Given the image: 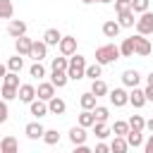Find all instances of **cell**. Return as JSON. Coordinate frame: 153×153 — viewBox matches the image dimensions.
I'll return each mask as SVG.
<instances>
[{
  "label": "cell",
  "instance_id": "1",
  "mask_svg": "<svg viewBox=\"0 0 153 153\" xmlns=\"http://www.w3.org/2000/svg\"><path fill=\"white\" fill-rule=\"evenodd\" d=\"M120 57H122V53H120V45H115V43H105V45L96 48V62L98 65H112Z\"/></svg>",
  "mask_w": 153,
  "mask_h": 153
},
{
  "label": "cell",
  "instance_id": "2",
  "mask_svg": "<svg viewBox=\"0 0 153 153\" xmlns=\"http://www.w3.org/2000/svg\"><path fill=\"white\" fill-rule=\"evenodd\" d=\"M67 76L69 79H74V81H79V79H84L86 76V57L84 55H72L69 57V67H67Z\"/></svg>",
  "mask_w": 153,
  "mask_h": 153
},
{
  "label": "cell",
  "instance_id": "3",
  "mask_svg": "<svg viewBox=\"0 0 153 153\" xmlns=\"http://www.w3.org/2000/svg\"><path fill=\"white\" fill-rule=\"evenodd\" d=\"M151 50H153L151 41H148L146 36L136 33V36H134V55H139V57H148V55H151Z\"/></svg>",
  "mask_w": 153,
  "mask_h": 153
},
{
  "label": "cell",
  "instance_id": "4",
  "mask_svg": "<svg viewBox=\"0 0 153 153\" xmlns=\"http://www.w3.org/2000/svg\"><path fill=\"white\" fill-rule=\"evenodd\" d=\"M136 33H141V36L153 33V12L139 14V19H136Z\"/></svg>",
  "mask_w": 153,
  "mask_h": 153
},
{
  "label": "cell",
  "instance_id": "5",
  "mask_svg": "<svg viewBox=\"0 0 153 153\" xmlns=\"http://www.w3.org/2000/svg\"><path fill=\"white\" fill-rule=\"evenodd\" d=\"M57 48H60V55L72 57V55L76 53V38H74V36H62L60 43H57Z\"/></svg>",
  "mask_w": 153,
  "mask_h": 153
},
{
  "label": "cell",
  "instance_id": "6",
  "mask_svg": "<svg viewBox=\"0 0 153 153\" xmlns=\"http://www.w3.org/2000/svg\"><path fill=\"white\" fill-rule=\"evenodd\" d=\"M29 57H31L33 62H41V60H45V57H48V45H45V41H33Z\"/></svg>",
  "mask_w": 153,
  "mask_h": 153
},
{
  "label": "cell",
  "instance_id": "7",
  "mask_svg": "<svg viewBox=\"0 0 153 153\" xmlns=\"http://www.w3.org/2000/svg\"><path fill=\"white\" fill-rule=\"evenodd\" d=\"M108 98H110V103H112L115 108H124V105L129 103V93H127L124 88H112V91L108 93Z\"/></svg>",
  "mask_w": 153,
  "mask_h": 153
},
{
  "label": "cell",
  "instance_id": "8",
  "mask_svg": "<svg viewBox=\"0 0 153 153\" xmlns=\"http://www.w3.org/2000/svg\"><path fill=\"white\" fill-rule=\"evenodd\" d=\"M36 96L41 98V100H50V98H55V86H53V81H41L38 84V88H36Z\"/></svg>",
  "mask_w": 153,
  "mask_h": 153
},
{
  "label": "cell",
  "instance_id": "9",
  "mask_svg": "<svg viewBox=\"0 0 153 153\" xmlns=\"http://www.w3.org/2000/svg\"><path fill=\"white\" fill-rule=\"evenodd\" d=\"M7 33H10L12 38L26 36V22H22V19H12V22L7 24Z\"/></svg>",
  "mask_w": 153,
  "mask_h": 153
},
{
  "label": "cell",
  "instance_id": "10",
  "mask_svg": "<svg viewBox=\"0 0 153 153\" xmlns=\"http://www.w3.org/2000/svg\"><path fill=\"white\" fill-rule=\"evenodd\" d=\"M29 110H31V115H33L36 120H41V117H45V115L50 112V110H48V103L41 100V98H38V100H31V103H29Z\"/></svg>",
  "mask_w": 153,
  "mask_h": 153
},
{
  "label": "cell",
  "instance_id": "11",
  "mask_svg": "<svg viewBox=\"0 0 153 153\" xmlns=\"http://www.w3.org/2000/svg\"><path fill=\"white\" fill-rule=\"evenodd\" d=\"M24 134H26L31 141H36V139H43L45 129H43V124H41V122H29V124L24 127Z\"/></svg>",
  "mask_w": 153,
  "mask_h": 153
},
{
  "label": "cell",
  "instance_id": "12",
  "mask_svg": "<svg viewBox=\"0 0 153 153\" xmlns=\"http://www.w3.org/2000/svg\"><path fill=\"white\" fill-rule=\"evenodd\" d=\"M0 153H19V141H17L12 134L2 136V141H0Z\"/></svg>",
  "mask_w": 153,
  "mask_h": 153
},
{
  "label": "cell",
  "instance_id": "13",
  "mask_svg": "<svg viewBox=\"0 0 153 153\" xmlns=\"http://www.w3.org/2000/svg\"><path fill=\"white\" fill-rule=\"evenodd\" d=\"M31 45H33V41H31L29 36H19V38H14L17 55H26V57H29V53H31Z\"/></svg>",
  "mask_w": 153,
  "mask_h": 153
},
{
  "label": "cell",
  "instance_id": "14",
  "mask_svg": "<svg viewBox=\"0 0 153 153\" xmlns=\"http://www.w3.org/2000/svg\"><path fill=\"white\" fill-rule=\"evenodd\" d=\"M139 81H141V74H139L136 69H124V72H122V84H124V86L136 88Z\"/></svg>",
  "mask_w": 153,
  "mask_h": 153
},
{
  "label": "cell",
  "instance_id": "15",
  "mask_svg": "<svg viewBox=\"0 0 153 153\" xmlns=\"http://www.w3.org/2000/svg\"><path fill=\"white\" fill-rule=\"evenodd\" d=\"M17 98H19L22 103H31V100H36V86H33V84H22Z\"/></svg>",
  "mask_w": 153,
  "mask_h": 153
},
{
  "label": "cell",
  "instance_id": "16",
  "mask_svg": "<svg viewBox=\"0 0 153 153\" xmlns=\"http://www.w3.org/2000/svg\"><path fill=\"white\" fill-rule=\"evenodd\" d=\"M86 139H88V134H86V129H84V127H72V129H69V141H72L74 146L86 143Z\"/></svg>",
  "mask_w": 153,
  "mask_h": 153
},
{
  "label": "cell",
  "instance_id": "17",
  "mask_svg": "<svg viewBox=\"0 0 153 153\" xmlns=\"http://www.w3.org/2000/svg\"><path fill=\"white\" fill-rule=\"evenodd\" d=\"M129 103H131L134 108H143L148 100H146V93L136 86V88H131V91H129Z\"/></svg>",
  "mask_w": 153,
  "mask_h": 153
},
{
  "label": "cell",
  "instance_id": "18",
  "mask_svg": "<svg viewBox=\"0 0 153 153\" xmlns=\"http://www.w3.org/2000/svg\"><path fill=\"white\" fill-rule=\"evenodd\" d=\"M120 24L115 22V19H108L105 24H103V33H105V38H117L120 36Z\"/></svg>",
  "mask_w": 153,
  "mask_h": 153
},
{
  "label": "cell",
  "instance_id": "19",
  "mask_svg": "<svg viewBox=\"0 0 153 153\" xmlns=\"http://www.w3.org/2000/svg\"><path fill=\"white\" fill-rule=\"evenodd\" d=\"M48 110H50L53 115H65L67 103H65L62 98H57V96H55V98H50V100H48Z\"/></svg>",
  "mask_w": 153,
  "mask_h": 153
},
{
  "label": "cell",
  "instance_id": "20",
  "mask_svg": "<svg viewBox=\"0 0 153 153\" xmlns=\"http://www.w3.org/2000/svg\"><path fill=\"white\" fill-rule=\"evenodd\" d=\"M110 151H112V153H127V151H129L127 136H115V139L110 141Z\"/></svg>",
  "mask_w": 153,
  "mask_h": 153
},
{
  "label": "cell",
  "instance_id": "21",
  "mask_svg": "<svg viewBox=\"0 0 153 153\" xmlns=\"http://www.w3.org/2000/svg\"><path fill=\"white\" fill-rule=\"evenodd\" d=\"M120 19H117V24L120 26H124V29H129V26H134L136 24V14L131 12V10H127V12H122V14H117Z\"/></svg>",
  "mask_w": 153,
  "mask_h": 153
},
{
  "label": "cell",
  "instance_id": "22",
  "mask_svg": "<svg viewBox=\"0 0 153 153\" xmlns=\"http://www.w3.org/2000/svg\"><path fill=\"white\" fill-rule=\"evenodd\" d=\"M96 96L91 93V91H86V93H81V98H79V105H81V110H93L96 108Z\"/></svg>",
  "mask_w": 153,
  "mask_h": 153
},
{
  "label": "cell",
  "instance_id": "23",
  "mask_svg": "<svg viewBox=\"0 0 153 153\" xmlns=\"http://www.w3.org/2000/svg\"><path fill=\"white\" fill-rule=\"evenodd\" d=\"M93 124H96V115H93V110H81V115H79V127L88 129V127H93Z\"/></svg>",
  "mask_w": 153,
  "mask_h": 153
},
{
  "label": "cell",
  "instance_id": "24",
  "mask_svg": "<svg viewBox=\"0 0 153 153\" xmlns=\"http://www.w3.org/2000/svg\"><path fill=\"white\" fill-rule=\"evenodd\" d=\"M60 38H62V33L57 31V29H48L45 33H43V41H45V45L50 48V45H57L60 43Z\"/></svg>",
  "mask_w": 153,
  "mask_h": 153
},
{
  "label": "cell",
  "instance_id": "25",
  "mask_svg": "<svg viewBox=\"0 0 153 153\" xmlns=\"http://www.w3.org/2000/svg\"><path fill=\"white\" fill-rule=\"evenodd\" d=\"M67 67H69V57H65V55L53 57V62H50V69L53 72H67Z\"/></svg>",
  "mask_w": 153,
  "mask_h": 153
},
{
  "label": "cell",
  "instance_id": "26",
  "mask_svg": "<svg viewBox=\"0 0 153 153\" xmlns=\"http://www.w3.org/2000/svg\"><path fill=\"white\" fill-rule=\"evenodd\" d=\"M50 81H53L55 88H65L67 81H69V76H67V72H53L50 74Z\"/></svg>",
  "mask_w": 153,
  "mask_h": 153
},
{
  "label": "cell",
  "instance_id": "27",
  "mask_svg": "<svg viewBox=\"0 0 153 153\" xmlns=\"http://www.w3.org/2000/svg\"><path fill=\"white\" fill-rule=\"evenodd\" d=\"M127 122H129V131H143L146 129V120L141 115H131Z\"/></svg>",
  "mask_w": 153,
  "mask_h": 153
},
{
  "label": "cell",
  "instance_id": "28",
  "mask_svg": "<svg viewBox=\"0 0 153 153\" xmlns=\"http://www.w3.org/2000/svg\"><path fill=\"white\" fill-rule=\"evenodd\" d=\"M120 53H122V57H131L134 55V36H129V38H124L120 43Z\"/></svg>",
  "mask_w": 153,
  "mask_h": 153
},
{
  "label": "cell",
  "instance_id": "29",
  "mask_svg": "<svg viewBox=\"0 0 153 153\" xmlns=\"http://www.w3.org/2000/svg\"><path fill=\"white\" fill-rule=\"evenodd\" d=\"M91 93H93L96 98L105 96V93H108V84H105L103 79H96V81H91Z\"/></svg>",
  "mask_w": 153,
  "mask_h": 153
},
{
  "label": "cell",
  "instance_id": "30",
  "mask_svg": "<svg viewBox=\"0 0 153 153\" xmlns=\"http://www.w3.org/2000/svg\"><path fill=\"white\" fill-rule=\"evenodd\" d=\"M12 14H14L12 0H0V19H12Z\"/></svg>",
  "mask_w": 153,
  "mask_h": 153
},
{
  "label": "cell",
  "instance_id": "31",
  "mask_svg": "<svg viewBox=\"0 0 153 153\" xmlns=\"http://www.w3.org/2000/svg\"><path fill=\"white\" fill-rule=\"evenodd\" d=\"M100 74H103V65H98V62H93V65H86V76H88L91 81L100 79Z\"/></svg>",
  "mask_w": 153,
  "mask_h": 153
},
{
  "label": "cell",
  "instance_id": "32",
  "mask_svg": "<svg viewBox=\"0 0 153 153\" xmlns=\"http://www.w3.org/2000/svg\"><path fill=\"white\" fill-rule=\"evenodd\" d=\"M110 129H112V134H115V136H127V134H129V122L117 120V122H115Z\"/></svg>",
  "mask_w": 153,
  "mask_h": 153
},
{
  "label": "cell",
  "instance_id": "33",
  "mask_svg": "<svg viewBox=\"0 0 153 153\" xmlns=\"http://www.w3.org/2000/svg\"><path fill=\"white\" fill-rule=\"evenodd\" d=\"M22 67H24V57H22V55H14V57L7 60V69H10V72H17V74H19Z\"/></svg>",
  "mask_w": 153,
  "mask_h": 153
},
{
  "label": "cell",
  "instance_id": "34",
  "mask_svg": "<svg viewBox=\"0 0 153 153\" xmlns=\"http://www.w3.org/2000/svg\"><path fill=\"white\" fill-rule=\"evenodd\" d=\"M110 131H112V129H110L105 122H96V124H93V134H96L98 139H108V136H110Z\"/></svg>",
  "mask_w": 153,
  "mask_h": 153
},
{
  "label": "cell",
  "instance_id": "35",
  "mask_svg": "<svg viewBox=\"0 0 153 153\" xmlns=\"http://www.w3.org/2000/svg\"><path fill=\"white\" fill-rule=\"evenodd\" d=\"M148 5H151V0H131V12L143 14V12H148Z\"/></svg>",
  "mask_w": 153,
  "mask_h": 153
},
{
  "label": "cell",
  "instance_id": "36",
  "mask_svg": "<svg viewBox=\"0 0 153 153\" xmlns=\"http://www.w3.org/2000/svg\"><path fill=\"white\" fill-rule=\"evenodd\" d=\"M0 96H2V100H14V98L19 96V88H14V86H5V84H2Z\"/></svg>",
  "mask_w": 153,
  "mask_h": 153
},
{
  "label": "cell",
  "instance_id": "37",
  "mask_svg": "<svg viewBox=\"0 0 153 153\" xmlns=\"http://www.w3.org/2000/svg\"><path fill=\"white\" fill-rule=\"evenodd\" d=\"M93 115H96V122H108L110 110H108L105 105H96V108H93Z\"/></svg>",
  "mask_w": 153,
  "mask_h": 153
},
{
  "label": "cell",
  "instance_id": "38",
  "mask_svg": "<svg viewBox=\"0 0 153 153\" xmlns=\"http://www.w3.org/2000/svg\"><path fill=\"white\" fill-rule=\"evenodd\" d=\"M43 141H45L48 146H55V143H60V134H57V129H45V134H43Z\"/></svg>",
  "mask_w": 153,
  "mask_h": 153
},
{
  "label": "cell",
  "instance_id": "39",
  "mask_svg": "<svg viewBox=\"0 0 153 153\" xmlns=\"http://www.w3.org/2000/svg\"><path fill=\"white\" fill-rule=\"evenodd\" d=\"M29 74H31L33 79H43V76H45V67H43L41 62H33V65L29 67Z\"/></svg>",
  "mask_w": 153,
  "mask_h": 153
},
{
  "label": "cell",
  "instance_id": "40",
  "mask_svg": "<svg viewBox=\"0 0 153 153\" xmlns=\"http://www.w3.org/2000/svg\"><path fill=\"white\" fill-rule=\"evenodd\" d=\"M127 143L134 146V148H136V146H143V136H141V131H129V134H127Z\"/></svg>",
  "mask_w": 153,
  "mask_h": 153
},
{
  "label": "cell",
  "instance_id": "41",
  "mask_svg": "<svg viewBox=\"0 0 153 153\" xmlns=\"http://www.w3.org/2000/svg\"><path fill=\"white\" fill-rule=\"evenodd\" d=\"M2 81H5V86H14V88H19V86H22V84H19V74H17V72H7Z\"/></svg>",
  "mask_w": 153,
  "mask_h": 153
},
{
  "label": "cell",
  "instance_id": "42",
  "mask_svg": "<svg viewBox=\"0 0 153 153\" xmlns=\"http://www.w3.org/2000/svg\"><path fill=\"white\" fill-rule=\"evenodd\" d=\"M127 10H131V0H115V12L117 14H122Z\"/></svg>",
  "mask_w": 153,
  "mask_h": 153
},
{
  "label": "cell",
  "instance_id": "43",
  "mask_svg": "<svg viewBox=\"0 0 153 153\" xmlns=\"http://www.w3.org/2000/svg\"><path fill=\"white\" fill-rule=\"evenodd\" d=\"M7 117H10V108H7V100H0V124H2V122H7Z\"/></svg>",
  "mask_w": 153,
  "mask_h": 153
},
{
  "label": "cell",
  "instance_id": "44",
  "mask_svg": "<svg viewBox=\"0 0 153 153\" xmlns=\"http://www.w3.org/2000/svg\"><path fill=\"white\" fill-rule=\"evenodd\" d=\"M93 153H112V151H110V143H103V141H100V143H96Z\"/></svg>",
  "mask_w": 153,
  "mask_h": 153
},
{
  "label": "cell",
  "instance_id": "45",
  "mask_svg": "<svg viewBox=\"0 0 153 153\" xmlns=\"http://www.w3.org/2000/svg\"><path fill=\"white\" fill-rule=\"evenodd\" d=\"M72 153H93V148H88L86 143H81V146H74V151Z\"/></svg>",
  "mask_w": 153,
  "mask_h": 153
},
{
  "label": "cell",
  "instance_id": "46",
  "mask_svg": "<svg viewBox=\"0 0 153 153\" xmlns=\"http://www.w3.org/2000/svg\"><path fill=\"white\" fill-rule=\"evenodd\" d=\"M143 151H146V153H153V134L143 141Z\"/></svg>",
  "mask_w": 153,
  "mask_h": 153
},
{
  "label": "cell",
  "instance_id": "47",
  "mask_svg": "<svg viewBox=\"0 0 153 153\" xmlns=\"http://www.w3.org/2000/svg\"><path fill=\"white\" fill-rule=\"evenodd\" d=\"M143 93H146V100H151V103H153V86H151V84L143 88Z\"/></svg>",
  "mask_w": 153,
  "mask_h": 153
},
{
  "label": "cell",
  "instance_id": "48",
  "mask_svg": "<svg viewBox=\"0 0 153 153\" xmlns=\"http://www.w3.org/2000/svg\"><path fill=\"white\" fill-rule=\"evenodd\" d=\"M5 74H7V65H0V79H5Z\"/></svg>",
  "mask_w": 153,
  "mask_h": 153
},
{
  "label": "cell",
  "instance_id": "49",
  "mask_svg": "<svg viewBox=\"0 0 153 153\" xmlns=\"http://www.w3.org/2000/svg\"><path fill=\"white\" fill-rule=\"evenodd\" d=\"M146 129L153 134V117H151V120H146Z\"/></svg>",
  "mask_w": 153,
  "mask_h": 153
},
{
  "label": "cell",
  "instance_id": "50",
  "mask_svg": "<svg viewBox=\"0 0 153 153\" xmlns=\"http://www.w3.org/2000/svg\"><path fill=\"white\" fill-rule=\"evenodd\" d=\"M146 81H148V84H151V86H153V72H151V74H148V76H146Z\"/></svg>",
  "mask_w": 153,
  "mask_h": 153
},
{
  "label": "cell",
  "instance_id": "51",
  "mask_svg": "<svg viewBox=\"0 0 153 153\" xmlns=\"http://www.w3.org/2000/svg\"><path fill=\"white\" fill-rule=\"evenodd\" d=\"M93 2H103V5H108V2H115V0H93Z\"/></svg>",
  "mask_w": 153,
  "mask_h": 153
},
{
  "label": "cell",
  "instance_id": "52",
  "mask_svg": "<svg viewBox=\"0 0 153 153\" xmlns=\"http://www.w3.org/2000/svg\"><path fill=\"white\" fill-rule=\"evenodd\" d=\"M81 2H84V5H91V2H93V0H81Z\"/></svg>",
  "mask_w": 153,
  "mask_h": 153
}]
</instances>
